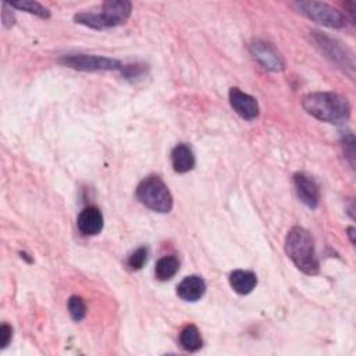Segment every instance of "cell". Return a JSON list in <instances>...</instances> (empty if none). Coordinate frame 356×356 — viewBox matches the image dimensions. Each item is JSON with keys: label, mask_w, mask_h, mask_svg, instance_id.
<instances>
[{"label": "cell", "mask_w": 356, "mask_h": 356, "mask_svg": "<svg viewBox=\"0 0 356 356\" xmlns=\"http://www.w3.org/2000/svg\"><path fill=\"white\" fill-rule=\"evenodd\" d=\"M302 106L310 115L330 124L345 122L350 115L348 100L334 92L307 93L302 99Z\"/></svg>", "instance_id": "cell-1"}, {"label": "cell", "mask_w": 356, "mask_h": 356, "mask_svg": "<svg viewBox=\"0 0 356 356\" xmlns=\"http://www.w3.org/2000/svg\"><path fill=\"white\" fill-rule=\"evenodd\" d=\"M285 252L302 273L307 275L318 273L320 263L316 254L314 241L305 228L293 227L289 229L285 238Z\"/></svg>", "instance_id": "cell-2"}, {"label": "cell", "mask_w": 356, "mask_h": 356, "mask_svg": "<svg viewBox=\"0 0 356 356\" xmlns=\"http://www.w3.org/2000/svg\"><path fill=\"white\" fill-rule=\"evenodd\" d=\"M132 11V4L127 0H107L102 6V13H78L74 15L76 24L92 29H106L124 24Z\"/></svg>", "instance_id": "cell-3"}, {"label": "cell", "mask_w": 356, "mask_h": 356, "mask_svg": "<svg viewBox=\"0 0 356 356\" xmlns=\"http://www.w3.org/2000/svg\"><path fill=\"white\" fill-rule=\"evenodd\" d=\"M136 199L147 209L157 213H168L172 209V196L167 185L157 175L143 178L135 191Z\"/></svg>", "instance_id": "cell-4"}, {"label": "cell", "mask_w": 356, "mask_h": 356, "mask_svg": "<svg viewBox=\"0 0 356 356\" xmlns=\"http://www.w3.org/2000/svg\"><path fill=\"white\" fill-rule=\"evenodd\" d=\"M296 10L306 15L309 19L321 24L328 28H343L346 26V17L338 11L337 8L331 7L327 3L320 1H296L293 3Z\"/></svg>", "instance_id": "cell-5"}, {"label": "cell", "mask_w": 356, "mask_h": 356, "mask_svg": "<svg viewBox=\"0 0 356 356\" xmlns=\"http://www.w3.org/2000/svg\"><path fill=\"white\" fill-rule=\"evenodd\" d=\"M316 44L320 47L321 53L325 54L327 58H330L334 64H337L339 68H342L345 72L349 74L350 78H353L355 71V60L350 50L342 46L338 40L323 35L321 32H313L312 33Z\"/></svg>", "instance_id": "cell-6"}, {"label": "cell", "mask_w": 356, "mask_h": 356, "mask_svg": "<svg viewBox=\"0 0 356 356\" xmlns=\"http://www.w3.org/2000/svg\"><path fill=\"white\" fill-rule=\"evenodd\" d=\"M58 63L65 67L79 70V71H113L121 70L122 64L115 58H108L103 56L93 54H71L63 56Z\"/></svg>", "instance_id": "cell-7"}, {"label": "cell", "mask_w": 356, "mask_h": 356, "mask_svg": "<svg viewBox=\"0 0 356 356\" xmlns=\"http://www.w3.org/2000/svg\"><path fill=\"white\" fill-rule=\"evenodd\" d=\"M249 51L253 58L266 70L268 71H282L285 67L284 58L281 53L270 43L263 40H253L249 44Z\"/></svg>", "instance_id": "cell-8"}, {"label": "cell", "mask_w": 356, "mask_h": 356, "mask_svg": "<svg viewBox=\"0 0 356 356\" xmlns=\"http://www.w3.org/2000/svg\"><path fill=\"white\" fill-rule=\"evenodd\" d=\"M293 185L299 200L310 209H316L320 203V189L317 182L305 172L293 175Z\"/></svg>", "instance_id": "cell-9"}, {"label": "cell", "mask_w": 356, "mask_h": 356, "mask_svg": "<svg viewBox=\"0 0 356 356\" xmlns=\"http://www.w3.org/2000/svg\"><path fill=\"white\" fill-rule=\"evenodd\" d=\"M228 97H229L231 107L243 120L252 121V120L257 118L260 110H259L257 100L253 96L242 92L239 88H231L229 93H228Z\"/></svg>", "instance_id": "cell-10"}, {"label": "cell", "mask_w": 356, "mask_h": 356, "mask_svg": "<svg viewBox=\"0 0 356 356\" xmlns=\"http://www.w3.org/2000/svg\"><path fill=\"white\" fill-rule=\"evenodd\" d=\"M76 227L82 235L93 236L103 229V214L96 206H88L76 217Z\"/></svg>", "instance_id": "cell-11"}, {"label": "cell", "mask_w": 356, "mask_h": 356, "mask_svg": "<svg viewBox=\"0 0 356 356\" xmlns=\"http://www.w3.org/2000/svg\"><path fill=\"white\" fill-rule=\"evenodd\" d=\"M206 292V284L199 275L185 277L177 286V295L186 302L199 300Z\"/></svg>", "instance_id": "cell-12"}, {"label": "cell", "mask_w": 356, "mask_h": 356, "mask_svg": "<svg viewBox=\"0 0 356 356\" xmlns=\"http://www.w3.org/2000/svg\"><path fill=\"white\" fill-rule=\"evenodd\" d=\"M171 164L175 172L185 174L195 167V156L186 143L177 145L171 152Z\"/></svg>", "instance_id": "cell-13"}, {"label": "cell", "mask_w": 356, "mask_h": 356, "mask_svg": "<svg viewBox=\"0 0 356 356\" xmlns=\"http://www.w3.org/2000/svg\"><path fill=\"white\" fill-rule=\"evenodd\" d=\"M229 285L239 295L250 293L257 285V277L248 270H235L229 274Z\"/></svg>", "instance_id": "cell-14"}, {"label": "cell", "mask_w": 356, "mask_h": 356, "mask_svg": "<svg viewBox=\"0 0 356 356\" xmlns=\"http://www.w3.org/2000/svg\"><path fill=\"white\" fill-rule=\"evenodd\" d=\"M179 345L186 352H196L203 346V339L196 325L189 324L181 331Z\"/></svg>", "instance_id": "cell-15"}, {"label": "cell", "mask_w": 356, "mask_h": 356, "mask_svg": "<svg viewBox=\"0 0 356 356\" xmlns=\"http://www.w3.org/2000/svg\"><path fill=\"white\" fill-rule=\"evenodd\" d=\"M179 270V261L175 256H163L157 260L154 267V274L159 281H168L171 280Z\"/></svg>", "instance_id": "cell-16"}, {"label": "cell", "mask_w": 356, "mask_h": 356, "mask_svg": "<svg viewBox=\"0 0 356 356\" xmlns=\"http://www.w3.org/2000/svg\"><path fill=\"white\" fill-rule=\"evenodd\" d=\"M10 7L26 11L29 14H35L40 18H49L50 17V11L49 8H46L44 6H42L38 1H32V0H19V1H13L8 4Z\"/></svg>", "instance_id": "cell-17"}, {"label": "cell", "mask_w": 356, "mask_h": 356, "mask_svg": "<svg viewBox=\"0 0 356 356\" xmlns=\"http://www.w3.org/2000/svg\"><path fill=\"white\" fill-rule=\"evenodd\" d=\"M68 313L74 321H81L86 314V305L81 296L72 295L67 302Z\"/></svg>", "instance_id": "cell-18"}, {"label": "cell", "mask_w": 356, "mask_h": 356, "mask_svg": "<svg viewBox=\"0 0 356 356\" xmlns=\"http://www.w3.org/2000/svg\"><path fill=\"white\" fill-rule=\"evenodd\" d=\"M146 261H147V249L142 246V248H138L134 253H131L127 264L131 270H140Z\"/></svg>", "instance_id": "cell-19"}, {"label": "cell", "mask_w": 356, "mask_h": 356, "mask_svg": "<svg viewBox=\"0 0 356 356\" xmlns=\"http://www.w3.org/2000/svg\"><path fill=\"white\" fill-rule=\"evenodd\" d=\"M13 338V328L7 323H3L0 327V339H1V348H7V345L11 342Z\"/></svg>", "instance_id": "cell-20"}, {"label": "cell", "mask_w": 356, "mask_h": 356, "mask_svg": "<svg viewBox=\"0 0 356 356\" xmlns=\"http://www.w3.org/2000/svg\"><path fill=\"white\" fill-rule=\"evenodd\" d=\"M1 19H3L4 26H7V28L11 26V25L14 24V21H15L13 13L7 10V4H6V3H3V15H1Z\"/></svg>", "instance_id": "cell-21"}, {"label": "cell", "mask_w": 356, "mask_h": 356, "mask_svg": "<svg viewBox=\"0 0 356 356\" xmlns=\"http://www.w3.org/2000/svg\"><path fill=\"white\" fill-rule=\"evenodd\" d=\"M348 232H349V236H350V242L353 243L355 242V239H353V234H355V228L353 227H349L348 228Z\"/></svg>", "instance_id": "cell-22"}]
</instances>
